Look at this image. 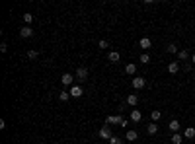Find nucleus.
Returning a JSON list of instances; mask_svg holds the SVG:
<instances>
[{
	"label": "nucleus",
	"mask_w": 195,
	"mask_h": 144,
	"mask_svg": "<svg viewBox=\"0 0 195 144\" xmlns=\"http://www.w3.org/2000/svg\"><path fill=\"white\" fill-rule=\"evenodd\" d=\"M131 84H133V88H135V90H141V88H144V86H146V80H144V78H141V76H135Z\"/></svg>",
	"instance_id": "nucleus-3"
},
{
	"label": "nucleus",
	"mask_w": 195,
	"mask_h": 144,
	"mask_svg": "<svg viewBox=\"0 0 195 144\" xmlns=\"http://www.w3.org/2000/svg\"><path fill=\"white\" fill-rule=\"evenodd\" d=\"M61 82L65 84V86H74V76H72L70 72H66V74L61 76Z\"/></svg>",
	"instance_id": "nucleus-2"
},
{
	"label": "nucleus",
	"mask_w": 195,
	"mask_h": 144,
	"mask_svg": "<svg viewBox=\"0 0 195 144\" xmlns=\"http://www.w3.org/2000/svg\"><path fill=\"white\" fill-rule=\"evenodd\" d=\"M141 119H143V113H141L139 109H133V111H131V121H133V123H139Z\"/></svg>",
	"instance_id": "nucleus-9"
},
{
	"label": "nucleus",
	"mask_w": 195,
	"mask_h": 144,
	"mask_svg": "<svg viewBox=\"0 0 195 144\" xmlns=\"http://www.w3.org/2000/svg\"><path fill=\"white\" fill-rule=\"evenodd\" d=\"M31 35H33V29H31L29 25H24V28L20 29V37H24V39H29Z\"/></svg>",
	"instance_id": "nucleus-4"
},
{
	"label": "nucleus",
	"mask_w": 195,
	"mask_h": 144,
	"mask_svg": "<svg viewBox=\"0 0 195 144\" xmlns=\"http://www.w3.org/2000/svg\"><path fill=\"white\" fill-rule=\"evenodd\" d=\"M68 98H70V92H61L59 94V99L61 101H68Z\"/></svg>",
	"instance_id": "nucleus-21"
},
{
	"label": "nucleus",
	"mask_w": 195,
	"mask_h": 144,
	"mask_svg": "<svg viewBox=\"0 0 195 144\" xmlns=\"http://www.w3.org/2000/svg\"><path fill=\"white\" fill-rule=\"evenodd\" d=\"M37 55H39V53H37V51H33V49L28 51V58H37Z\"/></svg>",
	"instance_id": "nucleus-27"
},
{
	"label": "nucleus",
	"mask_w": 195,
	"mask_h": 144,
	"mask_svg": "<svg viewBox=\"0 0 195 144\" xmlns=\"http://www.w3.org/2000/svg\"><path fill=\"white\" fill-rule=\"evenodd\" d=\"M160 117H162V113L158 109H152V113H150V119H152V123H156V121H160Z\"/></svg>",
	"instance_id": "nucleus-16"
},
{
	"label": "nucleus",
	"mask_w": 195,
	"mask_h": 144,
	"mask_svg": "<svg viewBox=\"0 0 195 144\" xmlns=\"http://www.w3.org/2000/svg\"><path fill=\"white\" fill-rule=\"evenodd\" d=\"M109 62H119V58H121V55H119V53L117 51H111V53H109Z\"/></svg>",
	"instance_id": "nucleus-13"
},
{
	"label": "nucleus",
	"mask_w": 195,
	"mask_h": 144,
	"mask_svg": "<svg viewBox=\"0 0 195 144\" xmlns=\"http://www.w3.org/2000/svg\"><path fill=\"white\" fill-rule=\"evenodd\" d=\"M99 136L105 138V140H109L113 135H111V131H109V127H102V129H99Z\"/></svg>",
	"instance_id": "nucleus-7"
},
{
	"label": "nucleus",
	"mask_w": 195,
	"mask_h": 144,
	"mask_svg": "<svg viewBox=\"0 0 195 144\" xmlns=\"http://www.w3.org/2000/svg\"><path fill=\"white\" fill-rule=\"evenodd\" d=\"M146 132H148V135H156V132H158V125H156V123H150V125L146 127Z\"/></svg>",
	"instance_id": "nucleus-15"
},
{
	"label": "nucleus",
	"mask_w": 195,
	"mask_h": 144,
	"mask_svg": "<svg viewBox=\"0 0 195 144\" xmlns=\"http://www.w3.org/2000/svg\"><path fill=\"white\" fill-rule=\"evenodd\" d=\"M183 136L186 138H195V129L193 127H187V129L183 131Z\"/></svg>",
	"instance_id": "nucleus-14"
},
{
	"label": "nucleus",
	"mask_w": 195,
	"mask_h": 144,
	"mask_svg": "<svg viewBox=\"0 0 195 144\" xmlns=\"http://www.w3.org/2000/svg\"><path fill=\"white\" fill-rule=\"evenodd\" d=\"M127 103H129V105H133V107H135V105L139 103V95H137V94H131L129 98H127Z\"/></svg>",
	"instance_id": "nucleus-12"
},
{
	"label": "nucleus",
	"mask_w": 195,
	"mask_h": 144,
	"mask_svg": "<svg viewBox=\"0 0 195 144\" xmlns=\"http://www.w3.org/2000/svg\"><path fill=\"white\" fill-rule=\"evenodd\" d=\"M105 123H107V125H119V127H121V123H123V117H119V115H107Z\"/></svg>",
	"instance_id": "nucleus-1"
},
{
	"label": "nucleus",
	"mask_w": 195,
	"mask_h": 144,
	"mask_svg": "<svg viewBox=\"0 0 195 144\" xmlns=\"http://www.w3.org/2000/svg\"><path fill=\"white\" fill-rule=\"evenodd\" d=\"M168 127H170V131H174V132H180V129H182V125H180V121H178V119H172Z\"/></svg>",
	"instance_id": "nucleus-10"
},
{
	"label": "nucleus",
	"mask_w": 195,
	"mask_h": 144,
	"mask_svg": "<svg viewBox=\"0 0 195 144\" xmlns=\"http://www.w3.org/2000/svg\"><path fill=\"white\" fill-rule=\"evenodd\" d=\"M183 142V136L180 135V132H174V136H172V144H182Z\"/></svg>",
	"instance_id": "nucleus-17"
},
{
	"label": "nucleus",
	"mask_w": 195,
	"mask_h": 144,
	"mask_svg": "<svg viewBox=\"0 0 195 144\" xmlns=\"http://www.w3.org/2000/svg\"><path fill=\"white\" fill-rule=\"evenodd\" d=\"M139 47H141V49H144V51H146V49H150V47H152V41L148 39V37H143V39L139 41Z\"/></svg>",
	"instance_id": "nucleus-8"
},
{
	"label": "nucleus",
	"mask_w": 195,
	"mask_h": 144,
	"mask_svg": "<svg viewBox=\"0 0 195 144\" xmlns=\"http://www.w3.org/2000/svg\"><path fill=\"white\" fill-rule=\"evenodd\" d=\"M137 138H139L137 131H127V140H137Z\"/></svg>",
	"instance_id": "nucleus-19"
},
{
	"label": "nucleus",
	"mask_w": 195,
	"mask_h": 144,
	"mask_svg": "<svg viewBox=\"0 0 195 144\" xmlns=\"http://www.w3.org/2000/svg\"><path fill=\"white\" fill-rule=\"evenodd\" d=\"M125 72H127V74H135L137 72V65H135V62L127 65V66H125Z\"/></svg>",
	"instance_id": "nucleus-18"
},
{
	"label": "nucleus",
	"mask_w": 195,
	"mask_h": 144,
	"mask_svg": "<svg viewBox=\"0 0 195 144\" xmlns=\"http://www.w3.org/2000/svg\"><path fill=\"white\" fill-rule=\"evenodd\" d=\"M191 62H193V65H195V55H191Z\"/></svg>",
	"instance_id": "nucleus-29"
},
{
	"label": "nucleus",
	"mask_w": 195,
	"mask_h": 144,
	"mask_svg": "<svg viewBox=\"0 0 195 144\" xmlns=\"http://www.w3.org/2000/svg\"><path fill=\"white\" fill-rule=\"evenodd\" d=\"M139 61L143 62V65H148V62H150V55H146V53H144V55H141Z\"/></svg>",
	"instance_id": "nucleus-23"
},
{
	"label": "nucleus",
	"mask_w": 195,
	"mask_h": 144,
	"mask_svg": "<svg viewBox=\"0 0 195 144\" xmlns=\"http://www.w3.org/2000/svg\"><path fill=\"white\" fill-rule=\"evenodd\" d=\"M24 22H25V25H29L31 22H33V16H31L29 12H28V14H24Z\"/></svg>",
	"instance_id": "nucleus-22"
},
{
	"label": "nucleus",
	"mask_w": 195,
	"mask_h": 144,
	"mask_svg": "<svg viewBox=\"0 0 195 144\" xmlns=\"http://www.w3.org/2000/svg\"><path fill=\"white\" fill-rule=\"evenodd\" d=\"M6 49H8V45H6V43H2V45H0V51H2V53H6Z\"/></svg>",
	"instance_id": "nucleus-28"
},
{
	"label": "nucleus",
	"mask_w": 195,
	"mask_h": 144,
	"mask_svg": "<svg viewBox=\"0 0 195 144\" xmlns=\"http://www.w3.org/2000/svg\"><path fill=\"white\" fill-rule=\"evenodd\" d=\"M193 80H195V74H193Z\"/></svg>",
	"instance_id": "nucleus-30"
},
{
	"label": "nucleus",
	"mask_w": 195,
	"mask_h": 144,
	"mask_svg": "<svg viewBox=\"0 0 195 144\" xmlns=\"http://www.w3.org/2000/svg\"><path fill=\"white\" fill-rule=\"evenodd\" d=\"M84 90L80 86H70V98H82Z\"/></svg>",
	"instance_id": "nucleus-5"
},
{
	"label": "nucleus",
	"mask_w": 195,
	"mask_h": 144,
	"mask_svg": "<svg viewBox=\"0 0 195 144\" xmlns=\"http://www.w3.org/2000/svg\"><path fill=\"white\" fill-rule=\"evenodd\" d=\"M98 47H99V49H107V47H109V43H107L105 39H102V41L98 43Z\"/></svg>",
	"instance_id": "nucleus-26"
},
{
	"label": "nucleus",
	"mask_w": 195,
	"mask_h": 144,
	"mask_svg": "<svg viewBox=\"0 0 195 144\" xmlns=\"http://www.w3.org/2000/svg\"><path fill=\"white\" fill-rule=\"evenodd\" d=\"M178 57H180L182 61H187V58H189V53H187L186 49H182V51H178Z\"/></svg>",
	"instance_id": "nucleus-20"
},
{
	"label": "nucleus",
	"mask_w": 195,
	"mask_h": 144,
	"mask_svg": "<svg viewBox=\"0 0 195 144\" xmlns=\"http://www.w3.org/2000/svg\"><path fill=\"white\" fill-rule=\"evenodd\" d=\"M76 78H78V80H88V68L80 66V68L76 70Z\"/></svg>",
	"instance_id": "nucleus-6"
},
{
	"label": "nucleus",
	"mask_w": 195,
	"mask_h": 144,
	"mask_svg": "<svg viewBox=\"0 0 195 144\" xmlns=\"http://www.w3.org/2000/svg\"><path fill=\"white\" fill-rule=\"evenodd\" d=\"M168 72H170V74H178V72H180V65H178V62H168Z\"/></svg>",
	"instance_id": "nucleus-11"
},
{
	"label": "nucleus",
	"mask_w": 195,
	"mask_h": 144,
	"mask_svg": "<svg viewBox=\"0 0 195 144\" xmlns=\"http://www.w3.org/2000/svg\"><path fill=\"white\" fill-rule=\"evenodd\" d=\"M121 142H123V140H121L119 136H111V138H109V144H121Z\"/></svg>",
	"instance_id": "nucleus-25"
},
{
	"label": "nucleus",
	"mask_w": 195,
	"mask_h": 144,
	"mask_svg": "<svg viewBox=\"0 0 195 144\" xmlns=\"http://www.w3.org/2000/svg\"><path fill=\"white\" fill-rule=\"evenodd\" d=\"M166 51H168V53H172V55H174V53H176V55H178V51H180V49H178V47L172 43V45H168V47H166Z\"/></svg>",
	"instance_id": "nucleus-24"
}]
</instances>
